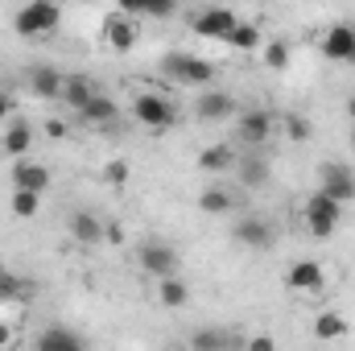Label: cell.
<instances>
[{
  "label": "cell",
  "instance_id": "cell-25",
  "mask_svg": "<svg viewBox=\"0 0 355 351\" xmlns=\"http://www.w3.org/2000/svg\"><path fill=\"white\" fill-rule=\"evenodd\" d=\"M91 95H95V83H91L87 75H71V79L62 83V99H67V103H71L75 112H79V108L87 103Z\"/></svg>",
  "mask_w": 355,
  "mask_h": 351
},
{
  "label": "cell",
  "instance_id": "cell-4",
  "mask_svg": "<svg viewBox=\"0 0 355 351\" xmlns=\"http://www.w3.org/2000/svg\"><path fill=\"white\" fill-rule=\"evenodd\" d=\"M132 116H137L145 128H170V124H178L174 103H170L166 95H153V91L137 95V103H132Z\"/></svg>",
  "mask_w": 355,
  "mask_h": 351
},
{
  "label": "cell",
  "instance_id": "cell-27",
  "mask_svg": "<svg viewBox=\"0 0 355 351\" xmlns=\"http://www.w3.org/2000/svg\"><path fill=\"white\" fill-rule=\"evenodd\" d=\"M29 145H33V132H29V124L25 120H12L8 124V132H4V153H29Z\"/></svg>",
  "mask_w": 355,
  "mask_h": 351
},
{
  "label": "cell",
  "instance_id": "cell-1",
  "mask_svg": "<svg viewBox=\"0 0 355 351\" xmlns=\"http://www.w3.org/2000/svg\"><path fill=\"white\" fill-rule=\"evenodd\" d=\"M58 21H62L58 0H29V4H21L12 12V29L21 37H50L58 29Z\"/></svg>",
  "mask_w": 355,
  "mask_h": 351
},
{
  "label": "cell",
  "instance_id": "cell-20",
  "mask_svg": "<svg viewBox=\"0 0 355 351\" xmlns=\"http://www.w3.org/2000/svg\"><path fill=\"white\" fill-rule=\"evenodd\" d=\"M232 166H236L232 145H211V149L198 153V170H207V174H223V170H232Z\"/></svg>",
  "mask_w": 355,
  "mask_h": 351
},
{
  "label": "cell",
  "instance_id": "cell-19",
  "mask_svg": "<svg viewBox=\"0 0 355 351\" xmlns=\"http://www.w3.org/2000/svg\"><path fill=\"white\" fill-rule=\"evenodd\" d=\"M157 298H162V306H170V310H182L186 302H190V289H186V281L170 273V277H157Z\"/></svg>",
  "mask_w": 355,
  "mask_h": 351
},
{
  "label": "cell",
  "instance_id": "cell-28",
  "mask_svg": "<svg viewBox=\"0 0 355 351\" xmlns=\"http://www.w3.org/2000/svg\"><path fill=\"white\" fill-rule=\"evenodd\" d=\"M277 124L285 128V137H289V141H310V137H314L310 120H306V116H297V112H285V116H281Z\"/></svg>",
  "mask_w": 355,
  "mask_h": 351
},
{
  "label": "cell",
  "instance_id": "cell-32",
  "mask_svg": "<svg viewBox=\"0 0 355 351\" xmlns=\"http://www.w3.org/2000/svg\"><path fill=\"white\" fill-rule=\"evenodd\" d=\"M107 182H112V186H124V182H128V166H124V162H112V166H107Z\"/></svg>",
  "mask_w": 355,
  "mask_h": 351
},
{
  "label": "cell",
  "instance_id": "cell-12",
  "mask_svg": "<svg viewBox=\"0 0 355 351\" xmlns=\"http://www.w3.org/2000/svg\"><path fill=\"white\" fill-rule=\"evenodd\" d=\"M194 116H198V120H232V116H236V99H232L227 91L207 87L194 99Z\"/></svg>",
  "mask_w": 355,
  "mask_h": 351
},
{
  "label": "cell",
  "instance_id": "cell-22",
  "mask_svg": "<svg viewBox=\"0 0 355 351\" xmlns=\"http://www.w3.org/2000/svg\"><path fill=\"white\" fill-rule=\"evenodd\" d=\"M343 335H347V318H343V314L327 310V314H318V318H314V339L331 343V339H343Z\"/></svg>",
  "mask_w": 355,
  "mask_h": 351
},
{
  "label": "cell",
  "instance_id": "cell-24",
  "mask_svg": "<svg viewBox=\"0 0 355 351\" xmlns=\"http://www.w3.org/2000/svg\"><path fill=\"white\" fill-rule=\"evenodd\" d=\"M8 207H12V215H17V219H33V215L42 211V194H37V190H21V186H12Z\"/></svg>",
  "mask_w": 355,
  "mask_h": 351
},
{
  "label": "cell",
  "instance_id": "cell-9",
  "mask_svg": "<svg viewBox=\"0 0 355 351\" xmlns=\"http://www.w3.org/2000/svg\"><path fill=\"white\" fill-rule=\"evenodd\" d=\"M285 285H289V293H318L327 285V268L318 261H293L285 273Z\"/></svg>",
  "mask_w": 355,
  "mask_h": 351
},
{
  "label": "cell",
  "instance_id": "cell-31",
  "mask_svg": "<svg viewBox=\"0 0 355 351\" xmlns=\"http://www.w3.org/2000/svg\"><path fill=\"white\" fill-rule=\"evenodd\" d=\"M178 8V0H145V17H170Z\"/></svg>",
  "mask_w": 355,
  "mask_h": 351
},
{
  "label": "cell",
  "instance_id": "cell-34",
  "mask_svg": "<svg viewBox=\"0 0 355 351\" xmlns=\"http://www.w3.org/2000/svg\"><path fill=\"white\" fill-rule=\"evenodd\" d=\"M244 348H252V351H272V348H277V343H272L268 335H257V339H248Z\"/></svg>",
  "mask_w": 355,
  "mask_h": 351
},
{
  "label": "cell",
  "instance_id": "cell-30",
  "mask_svg": "<svg viewBox=\"0 0 355 351\" xmlns=\"http://www.w3.org/2000/svg\"><path fill=\"white\" fill-rule=\"evenodd\" d=\"M227 339L219 335V331H194L190 335V348H198V351H215V348H223Z\"/></svg>",
  "mask_w": 355,
  "mask_h": 351
},
{
  "label": "cell",
  "instance_id": "cell-35",
  "mask_svg": "<svg viewBox=\"0 0 355 351\" xmlns=\"http://www.w3.org/2000/svg\"><path fill=\"white\" fill-rule=\"evenodd\" d=\"M12 116V99L8 95H0V120H8Z\"/></svg>",
  "mask_w": 355,
  "mask_h": 351
},
{
  "label": "cell",
  "instance_id": "cell-6",
  "mask_svg": "<svg viewBox=\"0 0 355 351\" xmlns=\"http://www.w3.org/2000/svg\"><path fill=\"white\" fill-rule=\"evenodd\" d=\"M272 128H277V116L265 112V108H248V112L236 120V132H240V141H244L248 149L265 145L268 137H272Z\"/></svg>",
  "mask_w": 355,
  "mask_h": 351
},
{
  "label": "cell",
  "instance_id": "cell-15",
  "mask_svg": "<svg viewBox=\"0 0 355 351\" xmlns=\"http://www.w3.org/2000/svg\"><path fill=\"white\" fill-rule=\"evenodd\" d=\"M50 182H54L50 170L37 166V162H17V166H12V186H21V190H37V194H46Z\"/></svg>",
  "mask_w": 355,
  "mask_h": 351
},
{
  "label": "cell",
  "instance_id": "cell-37",
  "mask_svg": "<svg viewBox=\"0 0 355 351\" xmlns=\"http://www.w3.org/2000/svg\"><path fill=\"white\" fill-rule=\"evenodd\" d=\"M347 112H352V120H355V99H352V108H347Z\"/></svg>",
  "mask_w": 355,
  "mask_h": 351
},
{
  "label": "cell",
  "instance_id": "cell-10",
  "mask_svg": "<svg viewBox=\"0 0 355 351\" xmlns=\"http://www.w3.org/2000/svg\"><path fill=\"white\" fill-rule=\"evenodd\" d=\"M137 261H141L145 273H153V277H170V273H178V248L162 244V240H149V244H141Z\"/></svg>",
  "mask_w": 355,
  "mask_h": 351
},
{
  "label": "cell",
  "instance_id": "cell-36",
  "mask_svg": "<svg viewBox=\"0 0 355 351\" xmlns=\"http://www.w3.org/2000/svg\"><path fill=\"white\" fill-rule=\"evenodd\" d=\"M8 343H12V331H8V327L0 323V348H8Z\"/></svg>",
  "mask_w": 355,
  "mask_h": 351
},
{
  "label": "cell",
  "instance_id": "cell-17",
  "mask_svg": "<svg viewBox=\"0 0 355 351\" xmlns=\"http://www.w3.org/2000/svg\"><path fill=\"white\" fill-rule=\"evenodd\" d=\"M67 232H71V240H79V244H99V240H103V223H99L91 211H71Z\"/></svg>",
  "mask_w": 355,
  "mask_h": 351
},
{
  "label": "cell",
  "instance_id": "cell-23",
  "mask_svg": "<svg viewBox=\"0 0 355 351\" xmlns=\"http://www.w3.org/2000/svg\"><path fill=\"white\" fill-rule=\"evenodd\" d=\"M198 207H202L207 215H227V211L236 207V198H232L223 186H207V190L198 194Z\"/></svg>",
  "mask_w": 355,
  "mask_h": 351
},
{
  "label": "cell",
  "instance_id": "cell-8",
  "mask_svg": "<svg viewBox=\"0 0 355 351\" xmlns=\"http://www.w3.org/2000/svg\"><path fill=\"white\" fill-rule=\"evenodd\" d=\"M318 190H327V194L339 198V203H352L355 198V170L343 166V162H327L322 174H318Z\"/></svg>",
  "mask_w": 355,
  "mask_h": 351
},
{
  "label": "cell",
  "instance_id": "cell-18",
  "mask_svg": "<svg viewBox=\"0 0 355 351\" xmlns=\"http://www.w3.org/2000/svg\"><path fill=\"white\" fill-rule=\"evenodd\" d=\"M236 174L244 186H252V190H261L268 182V162L261 153H244V157H236Z\"/></svg>",
  "mask_w": 355,
  "mask_h": 351
},
{
  "label": "cell",
  "instance_id": "cell-13",
  "mask_svg": "<svg viewBox=\"0 0 355 351\" xmlns=\"http://www.w3.org/2000/svg\"><path fill=\"white\" fill-rule=\"evenodd\" d=\"M79 120L83 124H91V128H112L116 120H120V108H116V99H107V95H91L87 103L79 108Z\"/></svg>",
  "mask_w": 355,
  "mask_h": 351
},
{
  "label": "cell",
  "instance_id": "cell-29",
  "mask_svg": "<svg viewBox=\"0 0 355 351\" xmlns=\"http://www.w3.org/2000/svg\"><path fill=\"white\" fill-rule=\"evenodd\" d=\"M265 67L268 71H285L289 67V46L285 42H268L265 46Z\"/></svg>",
  "mask_w": 355,
  "mask_h": 351
},
{
  "label": "cell",
  "instance_id": "cell-33",
  "mask_svg": "<svg viewBox=\"0 0 355 351\" xmlns=\"http://www.w3.org/2000/svg\"><path fill=\"white\" fill-rule=\"evenodd\" d=\"M120 12H128V17H145V0H120Z\"/></svg>",
  "mask_w": 355,
  "mask_h": 351
},
{
  "label": "cell",
  "instance_id": "cell-5",
  "mask_svg": "<svg viewBox=\"0 0 355 351\" xmlns=\"http://www.w3.org/2000/svg\"><path fill=\"white\" fill-rule=\"evenodd\" d=\"M236 12L232 8H223V4H215V8H202L194 21H190V29L198 33V37H211V42H227V33L236 29Z\"/></svg>",
  "mask_w": 355,
  "mask_h": 351
},
{
  "label": "cell",
  "instance_id": "cell-14",
  "mask_svg": "<svg viewBox=\"0 0 355 351\" xmlns=\"http://www.w3.org/2000/svg\"><path fill=\"white\" fill-rule=\"evenodd\" d=\"M232 236H236L244 248H268V244H272V228H268L261 215H244V219L232 228Z\"/></svg>",
  "mask_w": 355,
  "mask_h": 351
},
{
  "label": "cell",
  "instance_id": "cell-2",
  "mask_svg": "<svg viewBox=\"0 0 355 351\" xmlns=\"http://www.w3.org/2000/svg\"><path fill=\"white\" fill-rule=\"evenodd\" d=\"M343 207H347V203L331 198L327 190H314V194L306 198V228H310V236L331 240V236H335V228L343 223Z\"/></svg>",
  "mask_w": 355,
  "mask_h": 351
},
{
  "label": "cell",
  "instance_id": "cell-3",
  "mask_svg": "<svg viewBox=\"0 0 355 351\" xmlns=\"http://www.w3.org/2000/svg\"><path fill=\"white\" fill-rule=\"evenodd\" d=\"M162 71L178 79L182 87H211L215 83V62H202V58H194V54H182V50H170L166 58H162Z\"/></svg>",
  "mask_w": 355,
  "mask_h": 351
},
{
  "label": "cell",
  "instance_id": "cell-21",
  "mask_svg": "<svg viewBox=\"0 0 355 351\" xmlns=\"http://www.w3.org/2000/svg\"><path fill=\"white\" fill-rule=\"evenodd\" d=\"M227 46H236V50H244V54L261 50V29H257V21H236V29L227 33Z\"/></svg>",
  "mask_w": 355,
  "mask_h": 351
},
{
  "label": "cell",
  "instance_id": "cell-26",
  "mask_svg": "<svg viewBox=\"0 0 355 351\" xmlns=\"http://www.w3.org/2000/svg\"><path fill=\"white\" fill-rule=\"evenodd\" d=\"M37 348H42V351H79V348H83V339H79L75 331L54 327V331H46V335L37 339Z\"/></svg>",
  "mask_w": 355,
  "mask_h": 351
},
{
  "label": "cell",
  "instance_id": "cell-16",
  "mask_svg": "<svg viewBox=\"0 0 355 351\" xmlns=\"http://www.w3.org/2000/svg\"><path fill=\"white\" fill-rule=\"evenodd\" d=\"M62 75L54 71V67H33L29 71V91L37 95V99H62Z\"/></svg>",
  "mask_w": 355,
  "mask_h": 351
},
{
  "label": "cell",
  "instance_id": "cell-7",
  "mask_svg": "<svg viewBox=\"0 0 355 351\" xmlns=\"http://www.w3.org/2000/svg\"><path fill=\"white\" fill-rule=\"evenodd\" d=\"M322 58H331V62H355V25L347 21H339V25H331L327 33H322Z\"/></svg>",
  "mask_w": 355,
  "mask_h": 351
},
{
  "label": "cell",
  "instance_id": "cell-11",
  "mask_svg": "<svg viewBox=\"0 0 355 351\" xmlns=\"http://www.w3.org/2000/svg\"><path fill=\"white\" fill-rule=\"evenodd\" d=\"M103 42L116 50V54H124V50H132L137 46V21L128 17V12H107L103 17Z\"/></svg>",
  "mask_w": 355,
  "mask_h": 351
}]
</instances>
